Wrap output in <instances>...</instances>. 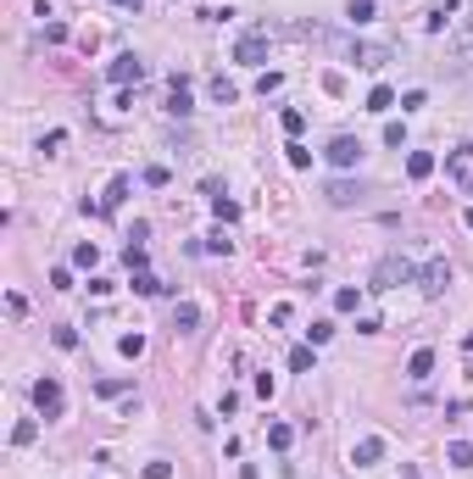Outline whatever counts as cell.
Segmentation results:
<instances>
[{"instance_id":"603a6c76","label":"cell","mask_w":473,"mask_h":479,"mask_svg":"<svg viewBox=\"0 0 473 479\" xmlns=\"http://www.w3.org/2000/svg\"><path fill=\"white\" fill-rule=\"evenodd\" d=\"M73 262H79V268H95V262H100V251L84 240V245H73Z\"/></svg>"},{"instance_id":"52a82bcc","label":"cell","mask_w":473,"mask_h":479,"mask_svg":"<svg viewBox=\"0 0 473 479\" xmlns=\"http://www.w3.org/2000/svg\"><path fill=\"white\" fill-rule=\"evenodd\" d=\"M379 457H385V440H379V435H362V440L351 446V463H357V468H373Z\"/></svg>"},{"instance_id":"83f0119b","label":"cell","mask_w":473,"mask_h":479,"mask_svg":"<svg viewBox=\"0 0 473 479\" xmlns=\"http://www.w3.org/2000/svg\"><path fill=\"white\" fill-rule=\"evenodd\" d=\"M134 290H140V296H156L161 279H151V273H134Z\"/></svg>"},{"instance_id":"4dcf8cb0","label":"cell","mask_w":473,"mask_h":479,"mask_svg":"<svg viewBox=\"0 0 473 479\" xmlns=\"http://www.w3.org/2000/svg\"><path fill=\"white\" fill-rule=\"evenodd\" d=\"M112 6H140V0H112Z\"/></svg>"},{"instance_id":"cb8c5ba5","label":"cell","mask_w":473,"mask_h":479,"mask_svg":"<svg viewBox=\"0 0 473 479\" xmlns=\"http://www.w3.org/2000/svg\"><path fill=\"white\" fill-rule=\"evenodd\" d=\"M212 95H218L223 106H234V100H239V89H234V84H229V79H212Z\"/></svg>"},{"instance_id":"9a60e30c","label":"cell","mask_w":473,"mask_h":479,"mask_svg":"<svg viewBox=\"0 0 473 479\" xmlns=\"http://www.w3.org/2000/svg\"><path fill=\"white\" fill-rule=\"evenodd\" d=\"M451 51H457L462 62H468V56H473V17H468V22H462V28H457V34H451Z\"/></svg>"},{"instance_id":"f546056e","label":"cell","mask_w":473,"mask_h":479,"mask_svg":"<svg viewBox=\"0 0 473 479\" xmlns=\"http://www.w3.org/2000/svg\"><path fill=\"white\" fill-rule=\"evenodd\" d=\"M279 84H284V79H279V73H262V79H256V95H273Z\"/></svg>"},{"instance_id":"4316f807","label":"cell","mask_w":473,"mask_h":479,"mask_svg":"<svg viewBox=\"0 0 473 479\" xmlns=\"http://www.w3.org/2000/svg\"><path fill=\"white\" fill-rule=\"evenodd\" d=\"M34 435H39V424H34V418H22V424H17V429H11V440H17V446H28V440H34Z\"/></svg>"},{"instance_id":"7402d4cb","label":"cell","mask_w":473,"mask_h":479,"mask_svg":"<svg viewBox=\"0 0 473 479\" xmlns=\"http://www.w3.org/2000/svg\"><path fill=\"white\" fill-rule=\"evenodd\" d=\"M123 391H134V379H100L95 385V396H123Z\"/></svg>"},{"instance_id":"44dd1931","label":"cell","mask_w":473,"mask_h":479,"mask_svg":"<svg viewBox=\"0 0 473 479\" xmlns=\"http://www.w3.org/2000/svg\"><path fill=\"white\" fill-rule=\"evenodd\" d=\"M345 17H351V22H373V0H351Z\"/></svg>"},{"instance_id":"e0dca14e","label":"cell","mask_w":473,"mask_h":479,"mask_svg":"<svg viewBox=\"0 0 473 479\" xmlns=\"http://www.w3.org/2000/svg\"><path fill=\"white\" fill-rule=\"evenodd\" d=\"M173 323H178V329H195V323H201V307H195V301H178V307H173Z\"/></svg>"},{"instance_id":"f1b7e54d","label":"cell","mask_w":473,"mask_h":479,"mask_svg":"<svg viewBox=\"0 0 473 479\" xmlns=\"http://www.w3.org/2000/svg\"><path fill=\"white\" fill-rule=\"evenodd\" d=\"M290 167H312V151L307 145H290Z\"/></svg>"},{"instance_id":"6da1fadb","label":"cell","mask_w":473,"mask_h":479,"mask_svg":"<svg viewBox=\"0 0 473 479\" xmlns=\"http://www.w3.org/2000/svg\"><path fill=\"white\" fill-rule=\"evenodd\" d=\"M106 79L117 84V89H128V84H140V79H145V62H140L134 51H123V56H117V62L106 67Z\"/></svg>"},{"instance_id":"1f68e13d","label":"cell","mask_w":473,"mask_h":479,"mask_svg":"<svg viewBox=\"0 0 473 479\" xmlns=\"http://www.w3.org/2000/svg\"><path fill=\"white\" fill-rule=\"evenodd\" d=\"M468 229H473V206H468Z\"/></svg>"},{"instance_id":"7a4b0ae2","label":"cell","mask_w":473,"mask_h":479,"mask_svg":"<svg viewBox=\"0 0 473 479\" xmlns=\"http://www.w3.org/2000/svg\"><path fill=\"white\" fill-rule=\"evenodd\" d=\"M406 279H418V268H412V262H401V256H385V262H379V273H373V290H390V284H406Z\"/></svg>"},{"instance_id":"4fadbf2b","label":"cell","mask_w":473,"mask_h":479,"mask_svg":"<svg viewBox=\"0 0 473 479\" xmlns=\"http://www.w3.org/2000/svg\"><path fill=\"white\" fill-rule=\"evenodd\" d=\"M167 112H173V117H184V112H189V84H184V79H173V95H167Z\"/></svg>"},{"instance_id":"ba28073f","label":"cell","mask_w":473,"mask_h":479,"mask_svg":"<svg viewBox=\"0 0 473 479\" xmlns=\"http://www.w3.org/2000/svg\"><path fill=\"white\" fill-rule=\"evenodd\" d=\"M262 56H267V34H245L234 45V62H245V67H256Z\"/></svg>"},{"instance_id":"9c48e42d","label":"cell","mask_w":473,"mask_h":479,"mask_svg":"<svg viewBox=\"0 0 473 479\" xmlns=\"http://www.w3.org/2000/svg\"><path fill=\"white\" fill-rule=\"evenodd\" d=\"M429 374H434V351H429V346H418V351L406 357V379H429Z\"/></svg>"},{"instance_id":"277c9868","label":"cell","mask_w":473,"mask_h":479,"mask_svg":"<svg viewBox=\"0 0 473 479\" xmlns=\"http://www.w3.org/2000/svg\"><path fill=\"white\" fill-rule=\"evenodd\" d=\"M418 284H423V296H440V290L451 284V268L434 256V262H423V268H418Z\"/></svg>"},{"instance_id":"ac0fdd59","label":"cell","mask_w":473,"mask_h":479,"mask_svg":"<svg viewBox=\"0 0 473 479\" xmlns=\"http://www.w3.org/2000/svg\"><path fill=\"white\" fill-rule=\"evenodd\" d=\"M290 440H295L290 424H273V429H267V446H273V452H290Z\"/></svg>"},{"instance_id":"5b68a950","label":"cell","mask_w":473,"mask_h":479,"mask_svg":"<svg viewBox=\"0 0 473 479\" xmlns=\"http://www.w3.org/2000/svg\"><path fill=\"white\" fill-rule=\"evenodd\" d=\"M345 56H351V62H357V67H368V73H373V67H385V62H390V51H385V45H362V39H357V45H345Z\"/></svg>"},{"instance_id":"d6986e66","label":"cell","mask_w":473,"mask_h":479,"mask_svg":"<svg viewBox=\"0 0 473 479\" xmlns=\"http://www.w3.org/2000/svg\"><path fill=\"white\" fill-rule=\"evenodd\" d=\"M390 106H395V89H390V84H379V89L368 95V112H390Z\"/></svg>"},{"instance_id":"d4e9b609","label":"cell","mask_w":473,"mask_h":479,"mask_svg":"<svg viewBox=\"0 0 473 479\" xmlns=\"http://www.w3.org/2000/svg\"><path fill=\"white\" fill-rule=\"evenodd\" d=\"M357 301H362V290H334V307L340 313H357Z\"/></svg>"},{"instance_id":"5bb4252c","label":"cell","mask_w":473,"mask_h":479,"mask_svg":"<svg viewBox=\"0 0 473 479\" xmlns=\"http://www.w3.org/2000/svg\"><path fill=\"white\" fill-rule=\"evenodd\" d=\"M451 173H457L462 184H473V145H462V151H451Z\"/></svg>"},{"instance_id":"8992f818","label":"cell","mask_w":473,"mask_h":479,"mask_svg":"<svg viewBox=\"0 0 473 479\" xmlns=\"http://www.w3.org/2000/svg\"><path fill=\"white\" fill-rule=\"evenodd\" d=\"M34 407H39L45 418H56V412H62V385H56V379H39V385H34Z\"/></svg>"},{"instance_id":"ffe728a7","label":"cell","mask_w":473,"mask_h":479,"mask_svg":"<svg viewBox=\"0 0 473 479\" xmlns=\"http://www.w3.org/2000/svg\"><path fill=\"white\" fill-rule=\"evenodd\" d=\"M446 457H451L457 468H473V446H468V440H451V446H446Z\"/></svg>"},{"instance_id":"8fae6325","label":"cell","mask_w":473,"mask_h":479,"mask_svg":"<svg viewBox=\"0 0 473 479\" xmlns=\"http://www.w3.org/2000/svg\"><path fill=\"white\" fill-rule=\"evenodd\" d=\"M323 195H328V201H334V206H351V201H357V195H362V184H345V178H334V184H328V190H323Z\"/></svg>"},{"instance_id":"2e32d148","label":"cell","mask_w":473,"mask_h":479,"mask_svg":"<svg viewBox=\"0 0 473 479\" xmlns=\"http://www.w3.org/2000/svg\"><path fill=\"white\" fill-rule=\"evenodd\" d=\"M406 173H412V178H429V173H434V157H429V151H412V157H406Z\"/></svg>"},{"instance_id":"7c38bea8","label":"cell","mask_w":473,"mask_h":479,"mask_svg":"<svg viewBox=\"0 0 473 479\" xmlns=\"http://www.w3.org/2000/svg\"><path fill=\"white\" fill-rule=\"evenodd\" d=\"M123 195H128V173H117V178H112V190H106L100 212H117V206H123Z\"/></svg>"},{"instance_id":"484cf974","label":"cell","mask_w":473,"mask_h":479,"mask_svg":"<svg viewBox=\"0 0 473 479\" xmlns=\"http://www.w3.org/2000/svg\"><path fill=\"white\" fill-rule=\"evenodd\" d=\"M290 368L307 374V368H312V346H295V351H290Z\"/></svg>"},{"instance_id":"30bf717a","label":"cell","mask_w":473,"mask_h":479,"mask_svg":"<svg viewBox=\"0 0 473 479\" xmlns=\"http://www.w3.org/2000/svg\"><path fill=\"white\" fill-rule=\"evenodd\" d=\"M206 195H212V212H218L223 223H234V218H239V201H229V195H223L218 184H206Z\"/></svg>"},{"instance_id":"3957f363","label":"cell","mask_w":473,"mask_h":479,"mask_svg":"<svg viewBox=\"0 0 473 479\" xmlns=\"http://www.w3.org/2000/svg\"><path fill=\"white\" fill-rule=\"evenodd\" d=\"M323 157L334 162V167H357V162H362V140L340 134V140H328V151H323Z\"/></svg>"}]
</instances>
